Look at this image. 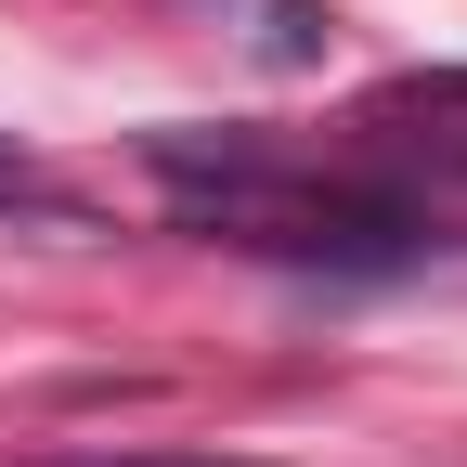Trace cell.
Listing matches in <instances>:
<instances>
[{
    "mask_svg": "<svg viewBox=\"0 0 467 467\" xmlns=\"http://www.w3.org/2000/svg\"><path fill=\"white\" fill-rule=\"evenodd\" d=\"M195 14H221V39L247 66H273V78H325V52H337L325 0H195Z\"/></svg>",
    "mask_w": 467,
    "mask_h": 467,
    "instance_id": "2",
    "label": "cell"
},
{
    "mask_svg": "<svg viewBox=\"0 0 467 467\" xmlns=\"http://www.w3.org/2000/svg\"><path fill=\"white\" fill-rule=\"evenodd\" d=\"M0 195H39V182H26V156H14V130H0Z\"/></svg>",
    "mask_w": 467,
    "mask_h": 467,
    "instance_id": "4",
    "label": "cell"
},
{
    "mask_svg": "<svg viewBox=\"0 0 467 467\" xmlns=\"http://www.w3.org/2000/svg\"><path fill=\"white\" fill-rule=\"evenodd\" d=\"M52 467H273V454H156V441H117V454H52Z\"/></svg>",
    "mask_w": 467,
    "mask_h": 467,
    "instance_id": "3",
    "label": "cell"
},
{
    "mask_svg": "<svg viewBox=\"0 0 467 467\" xmlns=\"http://www.w3.org/2000/svg\"><path fill=\"white\" fill-rule=\"evenodd\" d=\"M195 234L247 260H312V273H416L441 247V221L416 195H377V182H312L299 156L273 169V182H234V195H182Z\"/></svg>",
    "mask_w": 467,
    "mask_h": 467,
    "instance_id": "1",
    "label": "cell"
}]
</instances>
